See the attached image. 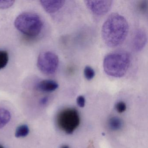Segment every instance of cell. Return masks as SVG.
Returning a JSON list of instances; mask_svg holds the SVG:
<instances>
[{"mask_svg":"<svg viewBox=\"0 0 148 148\" xmlns=\"http://www.w3.org/2000/svg\"><path fill=\"white\" fill-rule=\"evenodd\" d=\"M108 124L110 130L112 131H118L121 130L123 127V122L119 118L114 116L109 119Z\"/></svg>","mask_w":148,"mask_h":148,"instance_id":"10","label":"cell"},{"mask_svg":"<svg viewBox=\"0 0 148 148\" xmlns=\"http://www.w3.org/2000/svg\"><path fill=\"white\" fill-rule=\"evenodd\" d=\"M87 8L94 14L102 15L107 13L111 8L112 1H85Z\"/></svg>","mask_w":148,"mask_h":148,"instance_id":"6","label":"cell"},{"mask_svg":"<svg viewBox=\"0 0 148 148\" xmlns=\"http://www.w3.org/2000/svg\"><path fill=\"white\" fill-rule=\"evenodd\" d=\"M48 100H49V98L47 97H43V98L41 99L40 100V103L42 105H45L48 102Z\"/></svg>","mask_w":148,"mask_h":148,"instance_id":"19","label":"cell"},{"mask_svg":"<svg viewBox=\"0 0 148 148\" xmlns=\"http://www.w3.org/2000/svg\"><path fill=\"white\" fill-rule=\"evenodd\" d=\"M129 25L124 17L118 13H112L105 21L101 34L107 46L115 47L122 45L129 32Z\"/></svg>","mask_w":148,"mask_h":148,"instance_id":"1","label":"cell"},{"mask_svg":"<svg viewBox=\"0 0 148 148\" xmlns=\"http://www.w3.org/2000/svg\"><path fill=\"white\" fill-rule=\"evenodd\" d=\"M29 132V129L26 125H22L17 128L15 132V136L17 138L25 137Z\"/></svg>","mask_w":148,"mask_h":148,"instance_id":"12","label":"cell"},{"mask_svg":"<svg viewBox=\"0 0 148 148\" xmlns=\"http://www.w3.org/2000/svg\"><path fill=\"white\" fill-rule=\"evenodd\" d=\"M11 115L9 111L0 107V129L3 128L8 123L11 119Z\"/></svg>","mask_w":148,"mask_h":148,"instance_id":"11","label":"cell"},{"mask_svg":"<svg viewBox=\"0 0 148 148\" xmlns=\"http://www.w3.org/2000/svg\"><path fill=\"white\" fill-rule=\"evenodd\" d=\"M84 75L86 79L91 80L95 75V73L93 69L90 66H86L84 70Z\"/></svg>","mask_w":148,"mask_h":148,"instance_id":"14","label":"cell"},{"mask_svg":"<svg viewBox=\"0 0 148 148\" xmlns=\"http://www.w3.org/2000/svg\"><path fill=\"white\" fill-rule=\"evenodd\" d=\"M147 35L144 30L138 29L135 33L132 44L133 49L136 51H140L143 49L147 42Z\"/></svg>","mask_w":148,"mask_h":148,"instance_id":"7","label":"cell"},{"mask_svg":"<svg viewBox=\"0 0 148 148\" xmlns=\"http://www.w3.org/2000/svg\"><path fill=\"white\" fill-rule=\"evenodd\" d=\"M57 121L59 127L62 131L67 134H72L79 125L80 117L77 110L69 108L59 113Z\"/></svg>","mask_w":148,"mask_h":148,"instance_id":"4","label":"cell"},{"mask_svg":"<svg viewBox=\"0 0 148 148\" xmlns=\"http://www.w3.org/2000/svg\"><path fill=\"white\" fill-rule=\"evenodd\" d=\"M60 148H70L69 146L67 145H63L61 146Z\"/></svg>","mask_w":148,"mask_h":148,"instance_id":"20","label":"cell"},{"mask_svg":"<svg viewBox=\"0 0 148 148\" xmlns=\"http://www.w3.org/2000/svg\"><path fill=\"white\" fill-rule=\"evenodd\" d=\"M9 60L8 53L6 51H0V70L5 68Z\"/></svg>","mask_w":148,"mask_h":148,"instance_id":"13","label":"cell"},{"mask_svg":"<svg viewBox=\"0 0 148 148\" xmlns=\"http://www.w3.org/2000/svg\"><path fill=\"white\" fill-rule=\"evenodd\" d=\"M40 2L47 12L54 13L63 7L65 1L63 0H41Z\"/></svg>","mask_w":148,"mask_h":148,"instance_id":"8","label":"cell"},{"mask_svg":"<svg viewBox=\"0 0 148 148\" xmlns=\"http://www.w3.org/2000/svg\"><path fill=\"white\" fill-rule=\"evenodd\" d=\"M58 84L54 80L45 79L37 83L35 85L36 90L44 92H52L58 88Z\"/></svg>","mask_w":148,"mask_h":148,"instance_id":"9","label":"cell"},{"mask_svg":"<svg viewBox=\"0 0 148 148\" xmlns=\"http://www.w3.org/2000/svg\"><path fill=\"white\" fill-rule=\"evenodd\" d=\"M147 7H148V5H147V1H141L138 6L140 11H141L142 12L144 13L147 11Z\"/></svg>","mask_w":148,"mask_h":148,"instance_id":"18","label":"cell"},{"mask_svg":"<svg viewBox=\"0 0 148 148\" xmlns=\"http://www.w3.org/2000/svg\"><path fill=\"white\" fill-rule=\"evenodd\" d=\"M14 26L21 32L29 37H36L42 31L43 23L41 18L36 14L25 12L17 17Z\"/></svg>","mask_w":148,"mask_h":148,"instance_id":"3","label":"cell"},{"mask_svg":"<svg viewBox=\"0 0 148 148\" xmlns=\"http://www.w3.org/2000/svg\"><path fill=\"white\" fill-rule=\"evenodd\" d=\"M59 65V58L55 53L51 51L43 52L38 57L37 66L45 74L51 75L57 71Z\"/></svg>","mask_w":148,"mask_h":148,"instance_id":"5","label":"cell"},{"mask_svg":"<svg viewBox=\"0 0 148 148\" xmlns=\"http://www.w3.org/2000/svg\"><path fill=\"white\" fill-rule=\"evenodd\" d=\"M0 148H4L3 146L0 145Z\"/></svg>","mask_w":148,"mask_h":148,"instance_id":"21","label":"cell"},{"mask_svg":"<svg viewBox=\"0 0 148 148\" xmlns=\"http://www.w3.org/2000/svg\"><path fill=\"white\" fill-rule=\"evenodd\" d=\"M130 54L124 51H117L107 54L103 60L105 72L111 77H121L126 74L130 64Z\"/></svg>","mask_w":148,"mask_h":148,"instance_id":"2","label":"cell"},{"mask_svg":"<svg viewBox=\"0 0 148 148\" xmlns=\"http://www.w3.org/2000/svg\"><path fill=\"white\" fill-rule=\"evenodd\" d=\"M15 1L12 0H0V9H6L10 8L14 4Z\"/></svg>","mask_w":148,"mask_h":148,"instance_id":"15","label":"cell"},{"mask_svg":"<svg viewBox=\"0 0 148 148\" xmlns=\"http://www.w3.org/2000/svg\"><path fill=\"white\" fill-rule=\"evenodd\" d=\"M77 104L80 107H84L85 105V99L83 96H79L78 97L77 99Z\"/></svg>","mask_w":148,"mask_h":148,"instance_id":"17","label":"cell"},{"mask_svg":"<svg viewBox=\"0 0 148 148\" xmlns=\"http://www.w3.org/2000/svg\"><path fill=\"white\" fill-rule=\"evenodd\" d=\"M115 108L118 112L122 113L125 111L126 109V105L125 103L123 101H119L116 104Z\"/></svg>","mask_w":148,"mask_h":148,"instance_id":"16","label":"cell"}]
</instances>
